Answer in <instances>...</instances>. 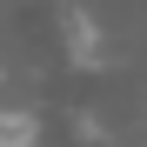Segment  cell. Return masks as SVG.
<instances>
[{
  "mask_svg": "<svg viewBox=\"0 0 147 147\" xmlns=\"http://www.w3.org/2000/svg\"><path fill=\"white\" fill-rule=\"evenodd\" d=\"M60 47H67V60L87 67V74L107 60V34H100V20H94L87 7H67V13H60Z\"/></svg>",
  "mask_w": 147,
  "mask_h": 147,
  "instance_id": "1",
  "label": "cell"
},
{
  "mask_svg": "<svg viewBox=\"0 0 147 147\" xmlns=\"http://www.w3.org/2000/svg\"><path fill=\"white\" fill-rule=\"evenodd\" d=\"M0 147H40V114L34 107H0Z\"/></svg>",
  "mask_w": 147,
  "mask_h": 147,
  "instance_id": "2",
  "label": "cell"
}]
</instances>
